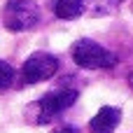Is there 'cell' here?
I'll return each instance as SVG.
<instances>
[{"instance_id":"6da1fadb","label":"cell","mask_w":133,"mask_h":133,"mask_svg":"<svg viewBox=\"0 0 133 133\" xmlns=\"http://www.w3.org/2000/svg\"><path fill=\"white\" fill-rule=\"evenodd\" d=\"M75 101H77L75 89H61V91L44 94L40 101H35L26 108V122L35 124V126H44V124L54 122L61 112H65Z\"/></svg>"},{"instance_id":"7a4b0ae2","label":"cell","mask_w":133,"mask_h":133,"mask_svg":"<svg viewBox=\"0 0 133 133\" xmlns=\"http://www.w3.org/2000/svg\"><path fill=\"white\" fill-rule=\"evenodd\" d=\"M70 54H72V61L84 70H110L117 63V56L110 49H105L103 44H98L96 40H89V37L77 40L72 44Z\"/></svg>"},{"instance_id":"3957f363","label":"cell","mask_w":133,"mask_h":133,"mask_svg":"<svg viewBox=\"0 0 133 133\" xmlns=\"http://www.w3.org/2000/svg\"><path fill=\"white\" fill-rule=\"evenodd\" d=\"M2 23L12 33L30 30L40 23V7L33 0H9L2 9Z\"/></svg>"},{"instance_id":"277c9868","label":"cell","mask_w":133,"mask_h":133,"mask_svg":"<svg viewBox=\"0 0 133 133\" xmlns=\"http://www.w3.org/2000/svg\"><path fill=\"white\" fill-rule=\"evenodd\" d=\"M58 70V58L54 54H47V51H35L30 54L23 65H21V77L26 84H40V82H47L56 75Z\"/></svg>"},{"instance_id":"5b68a950","label":"cell","mask_w":133,"mask_h":133,"mask_svg":"<svg viewBox=\"0 0 133 133\" xmlns=\"http://www.w3.org/2000/svg\"><path fill=\"white\" fill-rule=\"evenodd\" d=\"M119 122H122V110L115 105H105L89 122V133H115Z\"/></svg>"},{"instance_id":"8992f818","label":"cell","mask_w":133,"mask_h":133,"mask_svg":"<svg viewBox=\"0 0 133 133\" xmlns=\"http://www.w3.org/2000/svg\"><path fill=\"white\" fill-rule=\"evenodd\" d=\"M51 12L58 19H77L84 12V0H51Z\"/></svg>"},{"instance_id":"52a82bcc","label":"cell","mask_w":133,"mask_h":133,"mask_svg":"<svg viewBox=\"0 0 133 133\" xmlns=\"http://www.w3.org/2000/svg\"><path fill=\"white\" fill-rule=\"evenodd\" d=\"M14 77H16L14 68H12L7 61H0V91H7V89L14 84Z\"/></svg>"},{"instance_id":"ba28073f","label":"cell","mask_w":133,"mask_h":133,"mask_svg":"<svg viewBox=\"0 0 133 133\" xmlns=\"http://www.w3.org/2000/svg\"><path fill=\"white\" fill-rule=\"evenodd\" d=\"M54 133H79L77 126H61V129H56Z\"/></svg>"},{"instance_id":"9c48e42d","label":"cell","mask_w":133,"mask_h":133,"mask_svg":"<svg viewBox=\"0 0 133 133\" xmlns=\"http://www.w3.org/2000/svg\"><path fill=\"white\" fill-rule=\"evenodd\" d=\"M101 2H105V7H108V9H112V7H117L119 2H124V0H101Z\"/></svg>"},{"instance_id":"30bf717a","label":"cell","mask_w":133,"mask_h":133,"mask_svg":"<svg viewBox=\"0 0 133 133\" xmlns=\"http://www.w3.org/2000/svg\"><path fill=\"white\" fill-rule=\"evenodd\" d=\"M129 84H131V89H133V72H131V77H129Z\"/></svg>"}]
</instances>
